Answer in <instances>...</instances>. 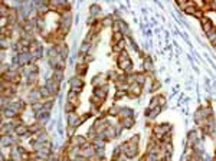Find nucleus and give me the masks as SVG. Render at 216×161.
Returning a JSON list of instances; mask_svg holds the SVG:
<instances>
[{"label": "nucleus", "instance_id": "obj_8", "mask_svg": "<svg viewBox=\"0 0 216 161\" xmlns=\"http://www.w3.org/2000/svg\"><path fill=\"white\" fill-rule=\"evenodd\" d=\"M144 69L147 71V72H153L154 71V66H153V62H151V59L150 58H146V61H144Z\"/></svg>", "mask_w": 216, "mask_h": 161}, {"label": "nucleus", "instance_id": "obj_1", "mask_svg": "<svg viewBox=\"0 0 216 161\" xmlns=\"http://www.w3.org/2000/svg\"><path fill=\"white\" fill-rule=\"evenodd\" d=\"M200 23H202V26H203V30L206 32V33H209L212 29H215V26H213V23L205 16L203 19H200Z\"/></svg>", "mask_w": 216, "mask_h": 161}, {"label": "nucleus", "instance_id": "obj_14", "mask_svg": "<svg viewBox=\"0 0 216 161\" xmlns=\"http://www.w3.org/2000/svg\"><path fill=\"white\" fill-rule=\"evenodd\" d=\"M120 109L121 108H118V107H111L108 109V115H120Z\"/></svg>", "mask_w": 216, "mask_h": 161}, {"label": "nucleus", "instance_id": "obj_19", "mask_svg": "<svg viewBox=\"0 0 216 161\" xmlns=\"http://www.w3.org/2000/svg\"><path fill=\"white\" fill-rule=\"evenodd\" d=\"M195 17H197V19H203L205 16H203V12L200 10V9H196V12H195V14H193Z\"/></svg>", "mask_w": 216, "mask_h": 161}, {"label": "nucleus", "instance_id": "obj_21", "mask_svg": "<svg viewBox=\"0 0 216 161\" xmlns=\"http://www.w3.org/2000/svg\"><path fill=\"white\" fill-rule=\"evenodd\" d=\"M157 101H159V104H160V105H166V102H167V99H166L164 96H161V95H160V96H157Z\"/></svg>", "mask_w": 216, "mask_h": 161}, {"label": "nucleus", "instance_id": "obj_11", "mask_svg": "<svg viewBox=\"0 0 216 161\" xmlns=\"http://www.w3.org/2000/svg\"><path fill=\"white\" fill-rule=\"evenodd\" d=\"M99 12H101V9H99L97 4H92V6L89 7V14H91V16H97Z\"/></svg>", "mask_w": 216, "mask_h": 161}, {"label": "nucleus", "instance_id": "obj_7", "mask_svg": "<svg viewBox=\"0 0 216 161\" xmlns=\"http://www.w3.org/2000/svg\"><path fill=\"white\" fill-rule=\"evenodd\" d=\"M121 125H123L124 128L130 129V128L134 125V118H121Z\"/></svg>", "mask_w": 216, "mask_h": 161}, {"label": "nucleus", "instance_id": "obj_3", "mask_svg": "<svg viewBox=\"0 0 216 161\" xmlns=\"http://www.w3.org/2000/svg\"><path fill=\"white\" fill-rule=\"evenodd\" d=\"M82 86H84V82L79 78H72L71 79V89H82Z\"/></svg>", "mask_w": 216, "mask_h": 161}, {"label": "nucleus", "instance_id": "obj_2", "mask_svg": "<svg viewBox=\"0 0 216 161\" xmlns=\"http://www.w3.org/2000/svg\"><path fill=\"white\" fill-rule=\"evenodd\" d=\"M128 91L131 92V95L138 96V95L141 94V85H138L137 82H134V83H131V85L128 86Z\"/></svg>", "mask_w": 216, "mask_h": 161}, {"label": "nucleus", "instance_id": "obj_12", "mask_svg": "<svg viewBox=\"0 0 216 161\" xmlns=\"http://www.w3.org/2000/svg\"><path fill=\"white\" fill-rule=\"evenodd\" d=\"M102 80H104V78H102L101 75H97V76L92 79V85H95L97 88H98V85H101V86H102V83H104Z\"/></svg>", "mask_w": 216, "mask_h": 161}, {"label": "nucleus", "instance_id": "obj_22", "mask_svg": "<svg viewBox=\"0 0 216 161\" xmlns=\"http://www.w3.org/2000/svg\"><path fill=\"white\" fill-rule=\"evenodd\" d=\"M88 49H89V43H88V42H84V43H82V47H81V52L84 53V52H86Z\"/></svg>", "mask_w": 216, "mask_h": 161}, {"label": "nucleus", "instance_id": "obj_15", "mask_svg": "<svg viewBox=\"0 0 216 161\" xmlns=\"http://www.w3.org/2000/svg\"><path fill=\"white\" fill-rule=\"evenodd\" d=\"M39 92H41V95H42V96H45V98L50 95V91H49V88H48L46 85H45L43 88H41V89H39Z\"/></svg>", "mask_w": 216, "mask_h": 161}, {"label": "nucleus", "instance_id": "obj_23", "mask_svg": "<svg viewBox=\"0 0 216 161\" xmlns=\"http://www.w3.org/2000/svg\"><path fill=\"white\" fill-rule=\"evenodd\" d=\"M123 96H126V92H124V91H118L117 95H115V99H120V98H123Z\"/></svg>", "mask_w": 216, "mask_h": 161}, {"label": "nucleus", "instance_id": "obj_25", "mask_svg": "<svg viewBox=\"0 0 216 161\" xmlns=\"http://www.w3.org/2000/svg\"><path fill=\"white\" fill-rule=\"evenodd\" d=\"M68 135H69V137L74 135V127H69V129H68Z\"/></svg>", "mask_w": 216, "mask_h": 161}, {"label": "nucleus", "instance_id": "obj_13", "mask_svg": "<svg viewBox=\"0 0 216 161\" xmlns=\"http://www.w3.org/2000/svg\"><path fill=\"white\" fill-rule=\"evenodd\" d=\"M195 12H196V6H195V3L190 4V6H187V7L184 9V13H187V14H195Z\"/></svg>", "mask_w": 216, "mask_h": 161}, {"label": "nucleus", "instance_id": "obj_20", "mask_svg": "<svg viewBox=\"0 0 216 161\" xmlns=\"http://www.w3.org/2000/svg\"><path fill=\"white\" fill-rule=\"evenodd\" d=\"M89 101H91L92 104H101V102H102V99H101V98H98V96H95V95H94V96H91V98H89Z\"/></svg>", "mask_w": 216, "mask_h": 161}, {"label": "nucleus", "instance_id": "obj_18", "mask_svg": "<svg viewBox=\"0 0 216 161\" xmlns=\"http://www.w3.org/2000/svg\"><path fill=\"white\" fill-rule=\"evenodd\" d=\"M208 39L210 40L212 43L215 42V40H216V29H212V30L208 33Z\"/></svg>", "mask_w": 216, "mask_h": 161}, {"label": "nucleus", "instance_id": "obj_6", "mask_svg": "<svg viewBox=\"0 0 216 161\" xmlns=\"http://www.w3.org/2000/svg\"><path fill=\"white\" fill-rule=\"evenodd\" d=\"M120 117H123V118H132V109H130V108H121L120 109Z\"/></svg>", "mask_w": 216, "mask_h": 161}, {"label": "nucleus", "instance_id": "obj_16", "mask_svg": "<svg viewBox=\"0 0 216 161\" xmlns=\"http://www.w3.org/2000/svg\"><path fill=\"white\" fill-rule=\"evenodd\" d=\"M101 25H104V26H111V25H114V23H112V17H111V16H107V17L101 22Z\"/></svg>", "mask_w": 216, "mask_h": 161}, {"label": "nucleus", "instance_id": "obj_10", "mask_svg": "<svg viewBox=\"0 0 216 161\" xmlns=\"http://www.w3.org/2000/svg\"><path fill=\"white\" fill-rule=\"evenodd\" d=\"M77 121H78V117H77L75 114H69V117H68V124H69V127H75Z\"/></svg>", "mask_w": 216, "mask_h": 161}, {"label": "nucleus", "instance_id": "obj_17", "mask_svg": "<svg viewBox=\"0 0 216 161\" xmlns=\"http://www.w3.org/2000/svg\"><path fill=\"white\" fill-rule=\"evenodd\" d=\"M10 144H12V138H10V135H3L1 145H10Z\"/></svg>", "mask_w": 216, "mask_h": 161}, {"label": "nucleus", "instance_id": "obj_5", "mask_svg": "<svg viewBox=\"0 0 216 161\" xmlns=\"http://www.w3.org/2000/svg\"><path fill=\"white\" fill-rule=\"evenodd\" d=\"M14 132L17 134V135H25V134H28L29 132V128H26L25 125H16V128H14Z\"/></svg>", "mask_w": 216, "mask_h": 161}, {"label": "nucleus", "instance_id": "obj_24", "mask_svg": "<svg viewBox=\"0 0 216 161\" xmlns=\"http://www.w3.org/2000/svg\"><path fill=\"white\" fill-rule=\"evenodd\" d=\"M157 88H160V82H157V80H154V83H153V88H151V91H156Z\"/></svg>", "mask_w": 216, "mask_h": 161}, {"label": "nucleus", "instance_id": "obj_4", "mask_svg": "<svg viewBox=\"0 0 216 161\" xmlns=\"http://www.w3.org/2000/svg\"><path fill=\"white\" fill-rule=\"evenodd\" d=\"M160 111H161L160 107H156L154 109H147V111H146V115H147L148 118H156V117L160 114Z\"/></svg>", "mask_w": 216, "mask_h": 161}, {"label": "nucleus", "instance_id": "obj_9", "mask_svg": "<svg viewBox=\"0 0 216 161\" xmlns=\"http://www.w3.org/2000/svg\"><path fill=\"white\" fill-rule=\"evenodd\" d=\"M135 82L143 86V85L146 83V75H144V74H135Z\"/></svg>", "mask_w": 216, "mask_h": 161}]
</instances>
